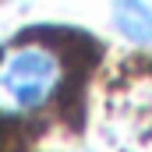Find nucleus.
<instances>
[{"mask_svg": "<svg viewBox=\"0 0 152 152\" xmlns=\"http://www.w3.org/2000/svg\"><path fill=\"white\" fill-rule=\"evenodd\" d=\"M64 85V60L53 46L21 42L0 57V113L28 117L57 99Z\"/></svg>", "mask_w": 152, "mask_h": 152, "instance_id": "obj_1", "label": "nucleus"}, {"mask_svg": "<svg viewBox=\"0 0 152 152\" xmlns=\"http://www.w3.org/2000/svg\"><path fill=\"white\" fill-rule=\"evenodd\" d=\"M117 25L127 39L152 42V11H145L138 0H117Z\"/></svg>", "mask_w": 152, "mask_h": 152, "instance_id": "obj_2", "label": "nucleus"}]
</instances>
